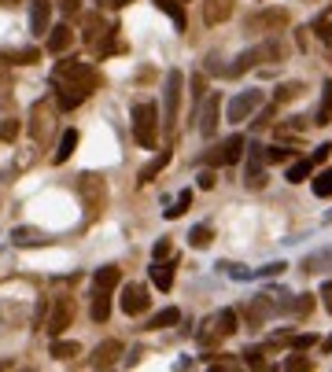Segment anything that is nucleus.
Listing matches in <instances>:
<instances>
[{
  "mask_svg": "<svg viewBox=\"0 0 332 372\" xmlns=\"http://www.w3.org/2000/svg\"><path fill=\"white\" fill-rule=\"evenodd\" d=\"M285 52H288L285 41H280L277 33H270L262 45H255V48H248V52H240L236 63H233V67H229L225 74H229V78H240V74L251 70L255 63H280V59H285Z\"/></svg>",
  "mask_w": 332,
  "mask_h": 372,
  "instance_id": "obj_1",
  "label": "nucleus"
},
{
  "mask_svg": "<svg viewBox=\"0 0 332 372\" xmlns=\"http://www.w3.org/2000/svg\"><path fill=\"white\" fill-rule=\"evenodd\" d=\"M52 85H56L59 111H74L78 104H85V100L96 93L100 78H52Z\"/></svg>",
  "mask_w": 332,
  "mask_h": 372,
  "instance_id": "obj_2",
  "label": "nucleus"
},
{
  "mask_svg": "<svg viewBox=\"0 0 332 372\" xmlns=\"http://www.w3.org/2000/svg\"><path fill=\"white\" fill-rule=\"evenodd\" d=\"M133 140L140 148H156L159 144V107L144 100V104H133Z\"/></svg>",
  "mask_w": 332,
  "mask_h": 372,
  "instance_id": "obj_3",
  "label": "nucleus"
},
{
  "mask_svg": "<svg viewBox=\"0 0 332 372\" xmlns=\"http://www.w3.org/2000/svg\"><path fill=\"white\" fill-rule=\"evenodd\" d=\"M240 155H244V137L233 133V137H225L222 144H214L199 162L203 166H233V162H240Z\"/></svg>",
  "mask_w": 332,
  "mask_h": 372,
  "instance_id": "obj_4",
  "label": "nucleus"
},
{
  "mask_svg": "<svg viewBox=\"0 0 332 372\" xmlns=\"http://www.w3.org/2000/svg\"><path fill=\"white\" fill-rule=\"evenodd\" d=\"M262 104H266L262 88H248V93H236L233 100H229V107H225V118H229V122H248Z\"/></svg>",
  "mask_w": 332,
  "mask_h": 372,
  "instance_id": "obj_5",
  "label": "nucleus"
},
{
  "mask_svg": "<svg viewBox=\"0 0 332 372\" xmlns=\"http://www.w3.org/2000/svg\"><path fill=\"white\" fill-rule=\"evenodd\" d=\"M70 320H74V299H70V295H56L52 306H48L45 332L56 339V336H63V328H70Z\"/></svg>",
  "mask_w": 332,
  "mask_h": 372,
  "instance_id": "obj_6",
  "label": "nucleus"
},
{
  "mask_svg": "<svg viewBox=\"0 0 332 372\" xmlns=\"http://www.w3.org/2000/svg\"><path fill=\"white\" fill-rule=\"evenodd\" d=\"M181 88H185V74L181 70H170L166 74V96H163V104H166V114H163V122L166 130H174L177 125V107H181Z\"/></svg>",
  "mask_w": 332,
  "mask_h": 372,
  "instance_id": "obj_7",
  "label": "nucleus"
},
{
  "mask_svg": "<svg viewBox=\"0 0 332 372\" xmlns=\"http://www.w3.org/2000/svg\"><path fill=\"white\" fill-rule=\"evenodd\" d=\"M218 114H222V96L207 93L199 100V107L193 111V118L199 122V137H214V133H218Z\"/></svg>",
  "mask_w": 332,
  "mask_h": 372,
  "instance_id": "obj_8",
  "label": "nucleus"
},
{
  "mask_svg": "<svg viewBox=\"0 0 332 372\" xmlns=\"http://www.w3.org/2000/svg\"><path fill=\"white\" fill-rule=\"evenodd\" d=\"M285 26H288V11L285 8H266V11L248 19V30H259V33H277Z\"/></svg>",
  "mask_w": 332,
  "mask_h": 372,
  "instance_id": "obj_9",
  "label": "nucleus"
},
{
  "mask_svg": "<svg viewBox=\"0 0 332 372\" xmlns=\"http://www.w3.org/2000/svg\"><path fill=\"white\" fill-rule=\"evenodd\" d=\"M277 313V302H273V295H255V299L244 306V317H248V325L251 328H259L262 320H270Z\"/></svg>",
  "mask_w": 332,
  "mask_h": 372,
  "instance_id": "obj_10",
  "label": "nucleus"
},
{
  "mask_svg": "<svg viewBox=\"0 0 332 372\" xmlns=\"http://www.w3.org/2000/svg\"><path fill=\"white\" fill-rule=\"evenodd\" d=\"M148 288H140V284H126L122 288V313H130V317H140V313H148Z\"/></svg>",
  "mask_w": 332,
  "mask_h": 372,
  "instance_id": "obj_11",
  "label": "nucleus"
},
{
  "mask_svg": "<svg viewBox=\"0 0 332 372\" xmlns=\"http://www.w3.org/2000/svg\"><path fill=\"white\" fill-rule=\"evenodd\" d=\"M48 22H52V0H30V30L37 37H45Z\"/></svg>",
  "mask_w": 332,
  "mask_h": 372,
  "instance_id": "obj_12",
  "label": "nucleus"
},
{
  "mask_svg": "<svg viewBox=\"0 0 332 372\" xmlns=\"http://www.w3.org/2000/svg\"><path fill=\"white\" fill-rule=\"evenodd\" d=\"M119 354H122V343H119V339L100 343L96 350H93V357H89V369H107V365L119 362Z\"/></svg>",
  "mask_w": 332,
  "mask_h": 372,
  "instance_id": "obj_13",
  "label": "nucleus"
},
{
  "mask_svg": "<svg viewBox=\"0 0 332 372\" xmlns=\"http://www.w3.org/2000/svg\"><path fill=\"white\" fill-rule=\"evenodd\" d=\"M262 162H266V151H262L259 144H251V155H248V177H244V185H248V188H262V185H266Z\"/></svg>",
  "mask_w": 332,
  "mask_h": 372,
  "instance_id": "obj_14",
  "label": "nucleus"
},
{
  "mask_svg": "<svg viewBox=\"0 0 332 372\" xmlns=\"http://www.w3.org/2000/svg\"><path fill=\"white\" fill-rule=\"evenodd\" d=\"M30 118H33V125H30L33 140H45V133L52 130V111H48V100H37L33 111H30Z\"/></svg>",
  "mask_w": 332,
  "mask_h": 372,
  "instance_id": "obj_15",
  "label": "nucleus"
},
{
  "mask_svg": "<svg viewBox=\"0 0 332 372\" xmlns=\"http://www.w3.org/2000/svg\"><path fill=\"white\" fill-rule=\"evenodd\" d=\"M52 78H96V70L89 67V63H78V59H63V63H56Z\"/></svg>",
  "mask_w": 332,
  "mask_h": 372,
  "instance_id": "obj_16",
  "label": "nucleus"
},
{
  "mask_svg": "<svg viewBox=\"0 0 332 372\" xmlns=\"http://www.w3.org/2000/svg\"><path fill=\"white\" fill-rule=\"evenodd\" d=\"M70 45H74V30L67 26V22H59V26H52V30H48V52L63 56Z\"/></svg>",
  "mask_w": 332,
  "mask_h": 372,
  "instance_id": "obj_17",
  "label": "nucleus"
},
{
  "mask_svg": "<svg viewBox=\"0 0 332 372\" xmlns=\"http://www.w3.org/2000/svg\"><path fill=\"white\" fill-rule=\"evenodd\" d=\"M233 15V0H207L203 4V19H207V26H218Z\"/></svg>",
  "mask_w": 332,
  "mask_h": 372,
  "instance_id": "obj_18",
  "label": "nucleus"
},
{
  "mask_svg": "<svg viewBox=\"0 0 332 372\" xmlns=\"http://www.w3.org/2000/svg\"><path fill=\"white\" fill-rule=\"evenodd\" d=\"M122 284V269L119 265H104V269H96V277H93V291H114Z\"/></svg>",
  "mask_w": 332,
  "mask_h": 372,
  "instance_id": "obj_19",
  "label": "nucleus"
},
{
  "mask_svg": "<svg viewBox=\"0 0 332 372\" xmlns=\"http://www.w3.org/2000/svg\"><path fill=\"white\" fill-rule=\"evenodd\" d=\"M174 269H177V262H170V258H159L156 265H151V284H156L159 291H170L174 288Z\"/></svg>",
  "mask_w": 332,
  "mask_h": 372,
  "instance_id": "obj_20",
  "label": "nucleus"
},
{
  "mask_svg": "<svg viewBox=\"0 0 332 372\" xmlns=\"http://www.w3.org/2000/svg\"><path fill=\"white\" fill-rule=\"evenodd\" d=\"M303 273H332V247H322L303 258Z\"/></svg>",
  "mask_w": 332,
  "mask_h": 372,
  "instance_id": "obj_21",
  "label": "nucleus"
},
{
  "mask_svg": "<svg viewBox=\"0 0 332 372\" xmlns=\"http://www.w3.org/2000/svg\"><path fill=\"white\" fill-rule=\"evenodd\" d=\"M170 155H174L170 148H166V151H159V155H156V159H151V162L144 166V170L137 173V185H151V181H156V177L166 170V162H170Z\"/></svg>",
  "mask_w": 332,
  "mask_h": 372,
  "instance_id": "obj_22",
  "label": "nucleus"
},
{
  "mask_svg": "<svg viewBox=\"0 0 332 372\" xmlns=\"http://www.w3.org/2000/svg\"><path fill=\"white\" fill-rule=\"evenodd\" d=\"M314 125H332V78H325L322 85V104H317Z\"/></svg>",
  "mask_w": 332,
  "mask_h": 372,
  "instance_id": "obj_23",
  "label": "nucleus"
},
{
  "mask_svg": "<svg viewBox=\"0 0 332 372\" xmlns=\"http://www.w3.org/2000/svg\"><path fill=\"white\" fill-rule=\"evenodd\" d=\"M82 22H85V41L96 48V45H100V33H107V22H104V15H96V11H89V15H85Z\"/></svg>",
  "mask_w": 332,
  "mask_h": 372,
  "instance_id": "obj_24",
  "label": "nucleus"
},
{
  "mask_svg": "<svg viewBox=\"0 0 332 372\" xmlns=\"http://www.w3.org/2000/svg\"><path fill=\"white\" fill-rule=\"evenodd\" d=\"M314 33H317V41H322L329 48V56H332V8H325L322 15L314 19Z\"/></svg>",
  "mask_w": 332,
  "mask_h": 372,
  "instance_id": "obj_25",
  "label": "nucleus"
},
{
  "mask_svg": "<svg viewBox=\"0 0 332 372\" xmlns=\"http://www.w3.org/2000/svg\"><path fill=\"white\" fill-rule=\"evenodd\" d=\"M74 148H78V130H67V133H63V140H59V148H56V155H52V162L63 166L74 155Z\"/></svg>",
  "mask_w": 332,
  "mask_h": 372,
  "instance_id": "obj_26",
  "label": "nucleus"
},
{
  "mask_svg": "<svg viewBox=\"0 0 332 372\" xmlns=\"http://www.w3.org/2000/svg\"><path fill=\"white\" fill-rule=\"evenodd\" d=\"M156 8L170 15L174 30H185V22H188V19H185V8H181V0H156Z\"/></svg>",
  "mask_w": 332,
  "mask_h": 372,
  "instance_id": "obj_27",
  "label": "nucleus"
},
{
  "mask_svg": "<svg viewBox=\"0 0 332 372\" xmlns=\"http://www.w3.org/2000/svg\"><path fill=\"white\" fill-rule=\"evenodd\" d=\"M93 320L96 325H104V320L111 317V291H93Z\"/></svg>",
  "mask_w": 332,
  "mask_h": 372,
  "instance_id": "obj_28",
  "label": "nucleus"
},
{
  "mask_svg": "<svg viewBox=\"0 0 332 372\" xmlns=\"http://www.w3.org/2000/svg\"><path fill=\"white\" fill-rule=\"evenodd\" d=\"M310 173H314V162H310V159H296V162H292L288 170H285V181H292V185H303Z\"/></svg>",
  "mask_w": 332,
  "mask_h": 372,
  "instance_id": "obj_29",
  "label": "nucleus"
},
{
  "mask_svg": "<svg viewBox=\"0 0 332 372\" xmlns=\"http://www.w3.org/2000/svg\"><path fill=\"white\" fill-rule=\"evenodd\" d=\"M177 320H181V310H177V306H166V310H159L156 317L148 320L144 328H151V332H159V328H170V325H177Z\"/></svg>",
  "mask_w": 332,
  "mask_h": 372,
  "instance_id": "obj_30",
  "label": "nucleus"
},
{
  "mask_svg": "<svg viewBox=\"0 0 332 372\" xmlns=\"http://www.w3.org/2000/svg\"><path fill=\"white\" fill-rule=\"evenodd\" d=\"M11 240H15L19 247H41V243H48V236L37 233V228H15V233H11Z\"/></svg>",
  "mask_w": 332,
  "mask_h": 372,
  "instance_id": "obj_31",
  "label": "nucleus"
},
{
  "mask_svg": "<svg viewBox=\"0 0 332 372\" xmlns=\"http://www.w3.org/2000/svg\"><path fill=\"white\" fill-rule=\"evenodd\" d=\"M310 188H314L317 199H332V166H329V170H322V173H314Z\"/></svg>",
  "mask_w": 332,
  "mask_h": 372,
  "instance_id": "obj_32",
  "label": "nucleus"
},
{
  "mask_svg": "<svg viewBox=\"0 0 332 372\" xmlns=\"http://www.w3.org/2000/svg\"><path fill=\"white\" fill-rule=\"evenodd\" d=\"M82 354V346L78 343H70V339H59L56 336V343H52V357H59V362H70V357H78Z\"/></svg>",
  "mask_w": 332,
  "mask_h": 372,
  "instance_id": "obj_33",
  "label": "nucleus"
},
{
  "mask_svg": "<svg viewBox=\"0 0 332 372\" xmlns=\"http://www.w3.org/2000/svg\"><path fill=\"white\" fill-rule=\"evenodd\" d=\"M188 207H193V188H185L181 196H177V199L170 203V207L163 210V214H166V217H170V222H174V217H181V214H185Z\"/></svg>",
  "mask_w": 332,
  "mask_h": 372,
  "instance_id": "obj_34",
  "label": "nucleus"
},
{
  "mask_svg": "<svg viewBox=\"0 0 332 372\" xmlns=\"http://www.w3.org/2000/svg\"><path fill=\"white\" fill-rule=\"evenodd\" d=\"M303 93V82H285V85H277V93H273V104H288V100H296Z\"/></svg>",
  "mask_w": 332,
  "mask_h": 372,
  "instance_id": "obj_35",
  "label": "nucleus"
},
{
  "mask_svg": "<svg viewBox=\"0 0 332 372\" xmlns=\"http://www.w3.org/2000/svg\"><path fill=\"white\" fill-rule=\"evenodd\" d=\"M211 240H214V228L211 225H196L193 233H188V243H193L196 251H203V247H211Z\"/></svg>",
  "mask_w": 332,
  "mask_h": 372,
  "instance_id": "obj_36",
  "label": "nucleus"
},
{
  "mask_svg": "<svg viewBox=\"0 0 332 372\" xmlns=\"http://www.w3.org/2000/svg\"><path fill=\"white\" fill-rule=\"evenodd\" d=\"M4 59L8 63H19V67H30V63L41 59V52H37V48H19V52H4Z\"/></svg>",
  "mask_w": 332,
  "mask_h": 372,
  "instance_id": "obj_37",
  "label": "nucleus"
},
{
  "mask_svg": "<svg viewBox=\"0 0 332 372\" xmlns=\"http://www.w3.org/2000/svg\"><path fill=\"white\" fill-rule=\"evenodd\" d=\"M292 310L288 313H296V317H310V310H314V295H292Z\"/></svg>",
  "mask_w": 332,
  "mask_h": 372,
  "instance_id": "obj_38",
  "label": "nucleus"
},
{
  "mask_svg": "<svg viewBox=\"0 0 332 372\" xmlns=\"http://www.w3.org/2000/svg\"><path fill=\"white\" fill-rule=\"evenodd\" d=\"M314 343H317V336H314V332H299V336H292V339H288V346H292V350H310Z\"/></svg>",
  "mask_w": 332,
  "mask_h": 372,
  "instance_id": "obj_39",
  "label": "nucleus"
},
{
  "mask_svg": "<svg viewBox=\"0 0 332 372\" xmlns=\"http://www.w3.org/2000/svg\"><path fill=\"white\" fill-rule=\"evenodd\" d=\"M218 269H222V273H229V277H233V280H251V277H255V269H244V265H233V262H222Z\"/></svg>",
  "mask_w": 332,
  "mask_h": 372,
  "instance_id": "obj_40",
  "label": "nucleus"
},
{
  "mask_svg": "<svg viewBox=\"0 0 332 372\" xmlns=\"http://www.w3.org/2000/svg\"><path fill=\"white\" fill-rule=\"evenodd\" d=\"M262 151H266V162H288L292 159V148H280V144L262 148Z\"/></svg>",
  "mask_w": 332,
  "mask_h": 372,
  "instance_id": "obj_41",
  "label": "nucleus"
},
{
  "mask_svg": "<svg viewBox=\"0 0 332 372\" xmlns=\"http://www.w3.org/2000/svg\"><path fill=\"white\" fill-rule=\"evenodd\" d=\"M285 369L288 372H303V369H314V362H310V357H303V354H292V357H285Z\"/></svg>",
  "mask_w": 332,
  "mask_h": 372,
  "instance_id": "obj_42",
  "label": "nucleus"
},
{
  "mask_svg": "<svg viewBox=\"0 0 332 372\" xmlns=\"http://www.w3.org/2000/svg\"><path fill=\"white\" fill-rule=\"evenodd\" d=\"M285 262H270V265H262V269H255V277H280V273H285Z\"/></svg>",
  "mask_w": 332,
  "mask_h": 372,
  "instance_id": "obj_43",
  "label": "nucleus"
},
{
  "mask_svg": "<svg viewBox=\"0 0 332 372\" xmlns=\"http://www.w3.org/2000/svg\"><path fill=\"white\" fill-rule=\"evenodd\" d=\"M15 137H19V118H8L0 125V140H15Z\"/></svg>",
  "mask_w": 332,
  "mask_h": 372,
  "instance_id": "obj_44",
  "label": "nucleus"
},
{
  "mask_svg": "<svg viewBox=\"0 0 332 372\" xmlns=\"http://www.w3.org/2000/svg\"><path fill=\"white\" fill-rule=\"evenodd\" d=\"M151 258H156V262L159 258H170V240H159L156 247H151Z\"/></svg>",
  "mask_w": 332,
  "mask_h": 372,
  "instance_id": "obj_45",
  "label": "nucleus"
},
{
  "mask_svg": "<svg viewBox=\"0 0 332 372\" xmlns=\"http://www.w3.org/2000/svg\"><path fill=\"white\" fill-rule=\"evenodd\" d=\"M329 155H332V144H317V148H314V155H310V162L317 166V162H325Z\"/></svg>",
  "mask_w": 332,
  "mask_h": 372,
  "instance_id": "obj_46",
  "label": "nucleus"
},
{
  "mask_svg": "<svg viewBox=\"0 0 332 372\" xmlns=\"http://www.w3.org/2000/svg\"><path fill=\"white\" fill-rule=\"evenodd\" d=\"M244 365H251V369H262V350H244Z\"/></svg>",
  "mask_w": 332,
  "mask_h": 372,
  "instance_id": "obj_47",
  "label": "nucleus"
},
{
  "mask_svg": "<svg viewBox=\"0 0 332 372\" xmlns=\"http://www.w3.org/2000/svg\"><path fill=\"white\" fill-rule=\"evenodd\" d=\"M78 8H82V0H59V11H63V15H78Z\"/></svg>",
  "mask_w": 332,
  "mask_h": 372,
  "instance_id": "obj_48",
  "label": "nucleus"
},
{
  "mask_svg": "<svg viewBox=\"0 0 332 372\" xmlns=\"http://www.w3.org/2000/svg\"><path fill=\"white\" fill-rule=\"evenodd\" d=\"M214 185H218V177H214L211 170H203V173H199V188H203V192H211Z\"/></svg>",
  "mask_w": 332,
  "mask_h": 372,
  "instance_id": "obj_49",
  "label": "nucleus"
},
{
  "mask_svg": "<svg viewBox=\"0 0 332 372\" xmlns=\"http://www.w3.org/2000/svg\"><path fill=\"white\" fill-rule=\"evenodd\" d=\"M322 299H325L329 313H332V280H325V284H322Z\"/></svg>",
  "mask_w": 332,
  "mask_h": 372,
  "instance_id": "obj_50",
  "label": "nucleus"
},
{
  "mask_svg": "<svg viewBox=\"0 0 332 372\" xmlns=\"http://www.w3.org/2000/svg\"><path fill=\"white\" fill-rule=\"evenodd\" d=\"M100 4H111V8H126L130 0H100Z\"/></svg>",
  "mask_w": 332,
  "mask_h": 372,
  "instance_id": "obj_51",
  "label": "nucleus"
},
{
  "mask_svg": "<svg viewBox=\"0 0 332 372\" xmlns=\"http://www.w3.org/2000/svg\"><path fill=\"white\" fill-rule=\"evenodd\" d=\"M322 350H332V336H329V339L322 343Z\"/></svg>",
  "mask_w": 332,
  "mask_h": 372,
  "instance_id": "obj_52",
  "label": "nucleus"
},
{
  "mask_svg": "<svg viewBox=\"0 0 332 372\" xmlns=\"http://www.w3.org/2000/svg\"><path fill=\"white\" fill-rule=\"evenodd\" d=\"M11 4H15V0H0V8H11Z\"/></svg>",
  "mask_w": 332,
  "mask_h": 372,
  "instance_id": "obj_53",
  "label": "nucleus"
}]
</instances>
